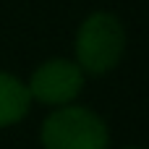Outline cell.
<instances>
[{
	"instance_id": "obj_1",
	"label": "cell",
	"mask_w": 149,
	"mask_h": 149,
	"mask_svg": "<svg viewBox=\"0 0 149 149\" xmlns=\"http://www.w3.org/2000/svg\"><path fill=\"white\" fill-rule=\"evenodd\" d=\"M76 65L84 76H102L113 71L126 52V26L110 10L89 13L76 29Z\"/></svg>"
},
{
	"instance_id": "obj_2",
	"label": "cell",
	"mask_w": 149,
	"mask_h": 149,
	"mask_svg": "<svg viewBox=\"0 0 149 149\" xmlns=\"http://www.w3.org/2000/svg\"><path fill=\"white\" fill-rule=\"evenodd\" d=\"M42 149H107V123L84 105H65L52 110L39 128Z\"/></svg>"
},
{
	"instance_id": "obj_3",
	"label": "cell",
	"mask_w": 149,
	"mask_h": 149,
	"mask_svg": "<svg viewBox=\"0 0 149 149\" xmlns=\"http://www.w3.org/2000/svg\"><path fill=\"white\" fill-rule=\"evenodd\" d=\"M84 81H86V76L73 60L50 58L34 68L26 89H29L31 102H42V105H50L58 110V107L73 105V100L84 89Z\"/></svg>"
},
{
	"instance_id": "obj_4",
	"label": "cell",
	"mask_w": 149,
	"mask_h": 149,
	"mask_svg": "<svg viewBox=\"0 0 149 149\" xmlns=\"http://www.w3.org/2000/svg\"><path fill=\"white\" fill-rule=\"evenodd\" d=\"M29 107H31V97L26 84L10 71H0V128L21 123Z\"/></svg>"
},
{
	"instance_id": "obj_5",
	"label": "cell",
	"mask_w": 149,
	"mask_h": 149,
	"mask_svg": "<svg viewBox=\"0 0 149 149\" xmlns=\"http://www.w3.org/2000/svg\"><path fill=\"white\" fill-rule=\"evenodd\" d=\"M123 149H141V147H123Z\"/></svg>"
}]
</instances>
